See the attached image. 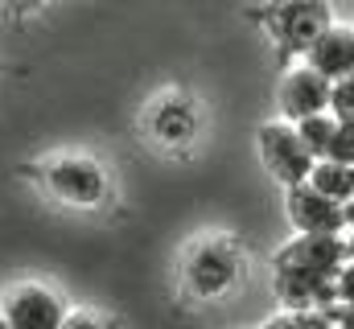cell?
I'll use <instances>...</instances> for the list:
<instances>
[{
	"instance_id": "obj_23",
	"label": "cell",
	"mask_w": 354,
	"mask_h": 329,
	"mask_svg": "<svg viewBox=\"0 0 354 329\" xmlns=\"http://www.w3.org/2000/svg\"><path fill=\"white\" fill-rule=\"evenodd\" d=\"M0 329H12V326H8V321H4V313H0Z\"/></svg>"
},
{
	"instance_id": "obj_14",
	"label": "cell",
	"mask_w": 354,
	"mask_h": 329,
	"mask_svg": "<svg viewBox=\"0 0 354 329\" xmlns=\"http://www.w3.org/2000/svg\"><path fill=\"white\" fill-rule=\"evenodd\" d=\"M260 329H334L326 309H284L280 317H272Z\"/></svg>"
},
{
	"instance_id": "obj_12",
	"label": "cell",
	"mask_w": 354,
	"mask_h": 329,
	"mask_svg": "<svg viewBox=\"0 0 354 329\" xmlns=\"http://www.w3.org/2000/svg\"><path fill=\"white\" fill-rule=\"evenodd\" d=\"M309 185L317 194L334 198V202H346V198H354V164L322 157V161H313V169H309Z\"/></svg>"
},
{
	"instance_id": "obj_5",
	"label": "cell",
	"mask_w": 354,
	"mask_h": 329,
	"mask_svg": "<svg viewBox=\"0 0 354 329\" xmlns=\"http://www.w3.org/2000/svg\"><path fill=\"white\" fill-rule=\"evenodd\" d=\"M198 124H202L198 120V103L189 95H181V91L157 95L149 103V111H145V132L169 153H185L198 140Z\"/></svg>"
},
{
	"instance_id": "obj_16",
	"label": "cell",
	"mask_w": 354,
	"mask_h": 329,
	"mask_svg": "<svg viewBox=\"0 0 354 329\" xmlns=\"http://www.w3.org/2000/svg\"><path fill=\"white\" fill-rule=\"evenodd\" d=\"M334 161H351L354 164V120H338V132H334Z\"/></svg>"
},
{
	"instance_id": "obj_3",
	"label": "cell",
	"mask_w": 354,
	"mask_h": 329,
	"mask_svg": "<svg viewBox=\"0 0 354 329\" xmlns=\"http://www.w3.org/2000/svg\"><path fill=\"white\" fill-rule=\"evenodd\" d=\"M248 272V255L243 247L227 235H210V239H198L189 247L185 263H181V280L185 288L198 297V301H218L227 297Z\"/></svg>"
},
{
	"instance_id": "obj_21",
	"label": "cell",
	"mask_w": 354,
	"mask_h": 329,
	"mask_svg": "<svg viewBox=\"0 0 354 329\" xmlns=\"http://www.w3.org/2000/svg\"><path fill=\"white\" fill-rule=\"evenodd\" d=\"M342 223H346V227H354V198H346V202H342Z\"/></svg>"
},
{
	"instance_id": "obj_19",
	"label": "cell",
	"mask_w": 354,
	"mask_h": 329,
	"mask_svg": "<svg viewBox=\"0 0 354 329\" xmlns=\"http://www.w3.org/2000/svg\"><path fill=\"white\" fill-rule=\"evenodd\" d=\"M58 329H107V321L99 317V313H87V309H66V317H62V326Z\"/></svg>"
},
{
	"instance_id": "obj_22",
	"label": "cell",
	"mask_w": 354,
	"mask_h": 329,
	"mask_svg": "<svg viewBox=\"0 0 354 329\" xmlns=\"http://www.w3.org/2000/svg\"><path fill=\"white\" fill-rule=\"evenodd\" d=\"M342 243H346V259H354V227L342 231Z\"/></svg>"
},
{
	"instance_id": "obj_15",
	"label": "cell",
	"mask_w": 354,
	"mask_h": 329,
	"mask_svg": "<svg viewBox=\"0 0 354 329\" xmlns=\"http://www.w3.org/2000/svg\"><path fill=\"white\" fill-rule=\"evenodd\" d=\"M330 111L338 120H354V75H346V79H338L330 86Z\"/></svg>"
},
{
	"instance_id": "obj_7",
	"label": "cell",
	"mask_w": 354,
	"mask_h": 329,
	"mask_svg": "<svg viewBox=\"0 0 354 329\" xmlns=\"http://www.w3.org/2000/svg\"><path fill=\"white\" fill-rule=\"evenodd\" d=\"M284 218L297 235H342L346 223H342V202L317 194L309 181L301 185H288L284 189Z\"/></svg>"
},
{
	"instance_id": "obj_20",
	"label": "cell",
	"mask_w": 354,
	"mask_h": 329,
	"mask_svg": "<svg viewBox=\"0 0 354 329\" xmlns=\"http://www.w3.org/2000/svg\"><path fill=\"white\" fill-rule=\"evenodd\" d=\"M326 313H330L334 329H354V305H342V301H334Z\"/></svg>"
},
{
	"instance_id": "obj_13",
	"label": "cell",
	"mask_w": 354,
	"mask_h": 329,
	"mask_svg": "<svg viewBox=\"0 0 354 329\" xmlns=\"http://www.w3.org/2000/svg\"><path fill=\"white\" fill-rule=\"evenodd\" d=\"M297 132H301L305 149L313 153V161H322V157H330V153H334L338 115H334V111H317V115H305V120H297Z\"/></svg>"
},
{
	"instance_id": "obj_17",
	"label": "cell",
	"mask_w": 354,
	"mask_h": 329,
	"mask_svg": "<svg viewBox=\"0 0 354 329\" xmlns=\"http://www.w3.org/2000/svg\"><path fill=\"white\" fill-rule=\"evenodd\" d=\"M334 301L354 305V259H346V263L334 272Z\"/></svg>"
},
{
	"instance_id": "obj_2",
	"label": "cell",
	"mask_w": 354,
	"mask_h": 329,
	"mask_svg": "<svg viewBox=\"0 0 354 329\" xmlns=\"http://www.w3.org/2000/svg\"><path fill=\"white\" fill-rule=\"evenodd\" d=\"M25 177L37 181L50 198H58L62 206H75V210H99L111 198V181L103 173V164L95 157H83V153L25 164Z\"/></svg>"
},
{
	"instance_id": "obj_8",
	"label": "cell",
	"mask_w": 354,
	"mask_h": 329,
	"mask_svg": "<svg viewBox=\"0 0 354 329\" xmlns=\"http://www.w3.org/2000/svg\"><path fill=\"white\" fill-rule=\"evenodd\" d=\"M330 86L334 82L326 75H317L309 62L301 66H288L284 79L276 86V107H280V120L297 124L305 115H317V111H330Z\"/></svg>"
},
{
	"instance_id": "obj_18",
	"label": "cell",
	"mask_w": 354,
	"mask_h": 329,
	"mask_svg": "<svg viewBox=\"0 0 354 329\" xmlns=\"http://www.w3.org/2000/svg\"><path fill=\"white\" fill-rule=\"evenodd\" d=\"M50 0H0V12L8 17V21H25V17H33V12H41Z\"/></svg>"
},
{
	"instance_id": "obj_1",
	"label": "cell",
	"mask_w": 354,
	"mask_h": 329,
	"mask_svg": "<svg viewBox=\"0 0 354 329\" xmlns=\"http://www.w3.org/2000/svg\"><path fill=\"white\" fill-rule=\"evenodd\" d=\"M243 21H252L276 50V62L288 70L309 54V46L334 25L330 0H260L243 8Z\"/></svg>"
},
{
	"instance_id": "obj_10",
	"label": "cell",
	"mask_w": 354,
	"mask_h": 329,
	"mask_svg": "<svg viewBox=\"0 0 354 329\" xmlns=\"http://www.w3.org/2000/svg\"><path fill=\"white\" fill-rule=\"evenodd\" d=\"M272 288L284 309H330L334 305V276L305 272V267H276Z\"/></svg>"
},
{
	"instance_id": "obj_4",
	"label": "cell",
	"mask_w": 354,
	"mask_h": 329,
	"mask_svg": "<svg viewBox=\"0 0 354 329\" xmlns=\"http://www.w3.org/2000/svg\"><path fill=\"white\" fill-rule=\"evenodd\" d=\"M256 149H260V161H264L268 177H272L280 189L309 181L313 153L305 149L297 124H288V120H264L260 132H256Z\"/></svg>"
},
{
	"instance_id": "obj_6",
	"label": "cell",
	"mask_w": 354,
	"mask_h": 329,
	"mask_svg": "<svg viewBox=\"0 0 354 329\" xmlns=\"http://www.w3.org/2000/svg\"><path fill=\"white\" fill-rule=\"evenodd\" d=\"M0 313L12 329H58L66 317V301L50 284H17L4 292Z\"/></svg>"
},
{
	"instance_id": "obj_11",
	"label": "cell",
	"mask_w": 354,
	"mask_h": 329,
	"mask_svg": "<svg viewBox=\"0 0 354 329\" xmlns=\"http://www.w3.org/2000/svg\"><path fill=\"white\" fill-rule=\"evenodd\" d=\"M301 62H309L317 75H326L330 82L354 75V29H346V25H330V29L309 46V54H305Z\"/></svg>"
},
{
	"instance_id": "obj_24",
	"label": "cell",
	"mask_w": 354,
	"mask_h": 329,
	"mask_svg": "<svg viewBox=\"0 0 354 329\" xmlns=\"http://www.w3.org/2000/svg\"><path fill=\"white\" fill-rule=\"evenodd\" d=\"M4 70H8V66H4V62H0V75H4Z\"/></svg>"
},
{
	"instance_id": "obj_9",
	"label": "cell",
	"mask_w": 354,
	"mask_h": 329,
	"mask_svg": "<svg viewBox=\"0 0 354 329\" xmlns=\"http://www.w3.org/2000/svg\"><path fill=\"white\" fill-rule=\"evenodd\" d=\"M346 263V243L342 235H292L288 243L272 255V272L276 267H305V272H326L334 276Z\"/></svg>"
}]
</instances>
